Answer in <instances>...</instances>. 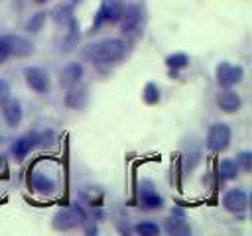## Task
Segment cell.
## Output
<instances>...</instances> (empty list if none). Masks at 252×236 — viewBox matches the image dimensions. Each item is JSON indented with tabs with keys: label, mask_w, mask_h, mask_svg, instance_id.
Segmentation results:
<instances>
[{
	"label": "cell",
	"mask_w": 252,
	"mask_h": 236,
	"mask_svg": "<svg viewBox=\"0 0 252 236\" xmlns=\"http://www.w3.org/2000/svg\"><path fill=\"white\" fill-rule=\"evenodd\" d=\"M77 2H81V0H71V4H73V6H75V4H77Z\"/></svg>",
	"instance_id": "cell-29"
},
{
	"label": "cell",
	"mask_w": 252,
	"mask_h": 236,
	"mask_svg": "<svg viewBox=\"0 0 252 236\" xmlns=\"http://www.w3.org/2000/svg\"><path fill=\"white\" fill-rule=\"evenodd\" d=\"M8 98H10V85H8V81L0 79V104L6 102Z\"/></svg>",
	"instance_id": "cell-26"
},
{
	"label": "cell",
	"mask_w": 252,
	"mask_h": 236,
	"mask_svg": "<svg viewBox=\"0 0 252 236\" xmlns=\"http://www.w3.org/2000/svg\"><path fill=\"white\" fill-rule=\"evenodd\" d=\"M161 230L169 236H189L191 234V226L189 222H185V216L183 214H171L163 220L161 224Z\"/></svg>",
	"instance_id": "cell-15"
},
{
	"label": "cell",
	"mask_w": 252,
	"mask_h": 236,
	"mask_svg": "<svg viewBox=\"0 0 252 236\" xmlns=\"http://www.w3.org/2000/svg\"><path fill=\"white\" fill-rule=\"evenodd\" d=\"M240 175V169L234 159H220L217 163V177L220 181H234Z\"/></svg>",
	"instance_id": "cell-19"
},
{
	"label": "cell",
	"mask_w": 252,
	"mask_h": 236,
	"mask_svg": "<svg viewBox=\"0 0 252 236\" xmlns=\"http://www.w3.org/2000/svg\"><path fill=\"white\" fill-rule=\"evenodd\" d=\"M10 57V51H8V43H6V35H0V65Z\"/></svg>",
	"instance_id": "cell-27"
},
{
	"label": "cell",
	"mask_w": 252,
	"mask_h": 236,
	"mask_svg": "<svg viewBox=\"0 0 252 236\" xmlns=\"http://www.w3.org/2000/svg\"><path fill=\"white\" fill-rule=\"evenodd\" d=\"M132 232L140 236H158L161 232V226L154 220H140L138 224L132 226Z\"/></svg>",
	"instance_id": "cell-21"
},
{
	"label": "cell",
	"mask_w": 252,
	"mask_h": 236,
	"mask_svg": "<svg viewBox=\"0 0 252 236\" xmlns=\"http://www.w3.org/2000/svg\"><path fill=\"white\" fill-rule=\"evenodd\" d=\"M232 142V128L226 122H213L205 136V148L211 153H222Z\"/></svg>",
	"instance_id": "cell-3"
},
{
	"label": "cell",
	"mask_w": 252,
	"mask_h": 236,
	"mask_svg": "<svg viewBox=\"0 0 252 236\" xmlns=\"http://www.w3.org/2000/svg\"><path fill=\"white\" fill-rule=\"evenodd\" d=\"M49 16H51V20L55 24H59L63 28H71L73 24H77L75 22V14H73V4H59V6H55L51 10Z\"/></svg>",
	"instance_id": "cell-18"
},
{
	"label": "cell",
	"mask_w": 252,
	"mask_h": 236,
	"mask_svg": "<svg viewBox=\"0 0 252 236\" xmlns=\"http://www.w3.org/2000/svg\"><path fill=\"white\" fill-rule=\"evenodd\" d=\"M35 2H37V4H43V2H47V0H35Z\"/></svg>",
	"instance_id": "cell-28"
},
{
	"label": "cell",
	"mask_w": 252,
	"mask_h": 236,
	"mask_svg": "<svg viewBox=\"0 0 252 236\" xmlns=\"http://www.w3.org/2000/svg\"><path fill=\"white\" fill-rule=\"evenodd\" d=\"M215 104L224 114H234V112L240 110L242 98L234 88H219V92L215 94Z\"/></svg>",
	"instance_id": "cell-11"
},
{
	"label": "cell",
	"mask_w": 252,
	"mask_h": 236,
	"mask_svg": "<svg viewBox=\"0 0 252 236\" xmlns=\"http://www.w3.org/2000/svg\"><path fill=\"white\" fill-rule=\"evenodd\" d=\"M45 18H47V12H35L30 20H28V24H26V28H28V31H39L41 28H43V24H45Z\"/></svg>",
	"instance_id": "cell-24"
},
{
	"label": "cell",
	"mask_w": 252,
	"mask_h": 236,
	"mask_svg": "<svg viewBox=\"0 0 252 236\" xmlns=\"http://www.w3.org/2000/svg\"><path fill=\"white\" fill-rule=\"evenodd\" d=\"M138 206L142 210H158L163 206V197L150 179H142L138 185Z\"/></svg>",
	"instance_id": "cell-7"
},
{
	"label": "cell",
	"mask_w": 252,
	"mask_h": 236,
	"mask_svg": "<svg viewBox=\"0 0 252 236\" xmlns=\"http://www.w3.org/2000/svg\"><path fill=\"white\" fill-rule=\"evenodd\" d=\"M28 187L32 193L41 195V197H51L57 193V181L49 173L41 171L37 165L30 167L28 171Z\"/></svg>",
	"instance_id": "cell-6"
},
{
	"label": "cell",
	"mask_w": 252,
	"mask_h": 236,
	"mask_svg": "<svg viewBox=\"0 0 252 236\" xmlns=\"http://www.w3.org/2000/svg\"><path fill=\"white\" fill-rule=\"evenodd\" d=\"M35 148H37V132H26V134H22L20 138L14 140V144L10 148V153L14 155V159L22 161Z\"/></svg>",
	"instance_id": "cell-12"
},
{
	"label": "cell",
	"mask_w": 252,
	"mask_h": 236,
	"mask_svg": "<svg viewBox=\"0 0 252 236\" xmlns=\"http://www.w3.org/2000/svg\"><path fill=\"white\" fill-rule=\"evenodd\" d=\"M142 24H144V12H142V8H140L138 4H128V6H124L122 16H120V20H118L120 31H122L124 35H132V33H136V31L142 28Z\"/></svg>",
	"instance_id": "cell-8"
},
{
	"label": "cell",
	"mask_w": 252,
	"mask_h": 236,
	"mask_svg": "<svg viewBox=\"0 0 252 236\" xmlns=\"http://www.w3.org/2000/svg\"><path fill=\"white\" fill-rule=\"evenodd\" d=\"M53 142H55V134H53V130H45V132L37 134V148L51 146Z\"/></svg>",
	"instance_id": "cell-25"
},
{
	"label": "cell",
	"mask_w": 252,
	"mask_h": 236,
	"mask_svg": "<svg viewBox=\"0 0 252 236\" xmlns=\"http://www.w3.org/2000/svg\"><path fill=\"white\" fill-rule=\"evenodd\" d=\"M89 102V94H87V88L77 85V87H71L67 88V94H65V106L71 108V110H83Z\"/></svg>",
	"instance_id": "cell-17"
},
{
	"label": "cell",
	"mask_w": 252,
	"mask_h": 236,
	"mask_svg": "<svg viewBox=\"0 0 252 236\" xmlns=\"http://www.w3.org/2000/svg\"><path fill=\"white\" fill-rule=\"evenodd\" d=\"M244 79V69L230 61H219L215 67V81L219 88H234Z\"/></svg>",
	"instance_id": "cell-5"
},
{
	"label": "cell",
	"mask_w": 252,
	"mask_h": 236,
	"mask_svg": "<svg viewBox=\"0 0 252 236\" xmlns=\"http://www.w3.org/2000/svg\"><path fill=\"white\" fill-rule=\"evenodd\" d=\"M222 208L230 214H244L248 208V193L240 187H232L222 195Z\"/></svg>",
	"instance_id": "cell-9"
},
{
	"label": "cell",
	"mask_w": 252,
	"mask_h": 236,
	"mask_svg": "<svg viewBox=\"0 0 252 236\" xmlns=\"http://www.w3.org/2000/svg\"><path fill=\"white\" fill-rule=\"evenodd\" d=\"M6 43H8V51L10 57H28L33 53V43L30 39H26L24 35H6Z\"/></svg>",
	"instance_id": "cell-16"
},
{
	"label": "cell",
	"mask_w": 252,
	"mask_h": 236,
	"mask_svg": "<svg viewBox=\"0 0 252 236\" xmlns=\"http://www.w3.org/2000/svg\"><path fill=\"white\" fill-rule=\"evenodd\" d=\"M234 161H236V165H238V169H240V171L248 173V171H250V167H252V151H248V149L238 151V153L234 155Z\"/></svg>",
	"instance_id": "cell-23"
},
{
	"label": "cell",
	"mask_w": 252,
	"mask_h": 236,
	"mask_svg": "<svg viewBox=\"0 0 252 236\" xmlns=\"http://www.w3.org/2000/svg\"><path fill=\"white\" fill-rule=\"evenodd\" d=\"M165 65H167V69L181 71V69H185L189 65V57H187V53L177 51V53H171V55L165 57Z\"/></svg>",
	"instance_id": "cell-22"
},
{
	"label": "cell",
	"mask_w": 252,
	"mask_h": 236,
	"mask_svg": "<svg viewBox=\"0 0 252 236\" xmlns=\"http://www.w3.org/2000/svg\"><path fill=\"white\" fill-rule=\"evenodd\" d=\"M126 53V43L120 37H104L87 49V57L94 65H114L118 63Z\"/></svg>",
	"instance_id": "cell-1"
},
{
	"label": "cell",
	"mask_w": 252,
	"mask_h": 236,
	"mask_svg": "<svg viewBox=\"0 0 252 236\" xmlns=\"http://www.w3.org/2000/svg\"><path fill=\"white\" fill-rule=\"evenodd\" d=\"M24 81H26L28 88H32L37 94H45L51 87L49 75L41 67H35V65H30V67L24 69Z\"/></svg>",
	"instance_id": "cell-10"
},
{
	"label": "cell",
	"mask_w": 252,
	"mask_h": 236,
	"mask_svg": "<svg viewBox=\"0 0 252 236\" xmlns=\"http://www.w3.org/2000/svg\"><path fill=\"white\" fill-rule=\"evenodd\" d=\"M124 6L126 4L122 0H100V6L94 12V18H93V24H91V31L94 33V31H98L104 26L118 24Z\"/></svg>",
	"instance_id": "cell-4"
},
{
	"label": "cell",
	"mask_w": 252,
	"mask_h": 236,
	"mask_svg": "<svg viewBox=\"0 0 252 236\" xmlns=\"http://www.w3.org/2000/svg\"><path fill=\"white\" fill-rule=\"evenodd\" d=\"M89 222V216L85 212V208L81 205H69L59 208L53 218H51V226L59 232H67V230H75L79 226H85Z\"/></svg>",
	"instance_id": "cell-2"
},
{
	"label": "cell",
	"mask_w": 252,
	"mask_h": 236,
	"mask_svg": "<svg viewBox=\"0 0 252 236\" xmlns=\"http://www.w3.org/2000/svg\"><path fill=\"white\" fill-rule=\"evenodd\" d=\"M83 77H85V67H83L81 63H77V61L67 63V65L59 71V83H61V87H65V88H71V87L81 85Z\"/></svg>",
	"instance_id": "cell-13"
},
{
	"label": "cell",
	"mask_w": 252,
	"mask_h": 236,
	"mask_svg": "<svg viewBox=\"0 0 252 236\" xmlns=\"http://www.w3.org/2000/svg\"><path fill=\"white\" fill-rule=\"evenodd\" d=\"M159 98H161V90H159V87H158L154 81H148V83L144 85V88H142V100H144L146 104L154 106V104L159 102Z\"/></svg>",
	"instance_id": "cell-20"
},
{
	"label": "cell",
	"mask_w": 252,
	"mask_h": 236,
	"mask_svg": "<svg viewBox=\"0 0 252 236\" xmlns=\"http://www.w3.org/2000/svg\"><path fill=\"white\" fill-rule=\"evenodd\" d=\"M2 108V118L4 122L10 126V128H18L22 124V118H24V110H22V102L18 98H8L6 102L0 104Z\"/></svg>",
	"instance_id": "cell-14"
},
{
	"label": "cell",
	"mask_w": 252,
	"mask_h": 236,
	"mask_svg": "<svg viewBox=\"0 0 252 236\" xmlns=\"http://www.w3.org/2000/svg\"><path fill=\"white\" fill-rule=\"evenodd\" d=\"M2 163H4V161H2V155H0V167H2Z\"/></svg>",
	"instance_id": "cell-30"
}]
</instances>
